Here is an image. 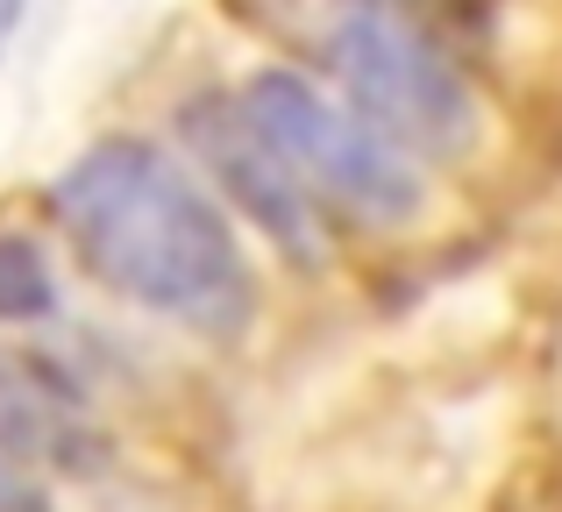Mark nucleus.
<instances>
[{
  "label": "nucleus",
  "mask_w": 562,
  "mask_h": 512,
  "mask_svg": "<svg viewBox=\"0 0 562 512\" xmlns=\"http://www.w3.org/2000/svg\"><path fill=\"white\" fill-rule=\"evenodd\" d=\"M65 242L108 292L192 334H243L257 314V271L221 200L143 136H108L50 185Z\"/></svg>",
  "instance_id": "1"
},
{
  "label": "nucleus",
  "mask_w": 562,
  "mask_h": 512,
  "mask_svg": "<svg viewBox=\"0 0 562 512\" xmlns=\"http://www.w3.org/2000/svg\"><path fill=\"white\" fill-rule=\"evenodd\" d=\"M321 65L342 100L413 157H463L484 136L477 86L406 14V0H335L321 22Z\"/></svg>",
  "instance_id": "2"
},
{
  "label": "nucleus",
  "mask_w": 562,
  "mask_h": 512,
  "mask_svg": "<svg viewBox=\"0 0 562 512\" xmlns=\"http://www.w3.org/2000/svg\"><path fill=\"white\" fill-rule=\"evenodd\" d=\"M249 122L263 128L285 171L300 179V193L314 200L328 221L349 228H406L427 207V179L413 164V150H398L378 122H363L349 100H328L314 79L271 65L243 86Z\"/></svg>",
  "instance_id": "3"
},
{
  "label": "nucleus",
  "mask_w": 562,
  "mask_h": 512,
  "mask_svg": "<svg viewBox=\"0 0 562 512\" xmlns=\"http://www.w3.org/2000/svg\"><path fill=\"white\" fill-rule=\"evenodd\" d=\"M186 143L200 150V164L214 171L221 193H228L285 257H321V242H328V214L300 193V179L285 171V157L263 143V128L249 122L243 93H235V100H192V107H186Z\"/></svg>",
  "instance_id": "4"
},
{
  "label": "nucleus",
  "mask_w": 562,
  "mask_h": 512,
  "mask_svg": "<svg viewBox=\"0 0 562 512\" xmlns=\"http://www.w3.org/2000/svg\"><path fill=\"white\" fill-rule=\"evenodd\" d=\"M0 448L14 463L29 456L71 463V448H86L79 391L57 385L43 363H0Z\"/></svg>",
  "instance_id": "5"
},
{
  "label": "nucleus",
  "mask_w": 562,
  "mask_h": 512,
  "mask_svg": "<svg viewBox=\"0 0 562 512\" xmlns=\"http://www.w3.org/2000/svg\"><path fill=\"white\" fill-rule=\"evenodd\" d=\"M57 314V271L36 236L0 228V328H29V320Z\"/></svg>",
  "instance_id": "6"
},
{
  "label": "nucleus",
  "mask_w": 562,
  "mask_h": 512,
  "mask_svg": "<svg viewBox=\"0 0 562 512\" xmlns=\"http://www.w3.org/2000/svg\"><path fill=\"white\" fill-rule=\"evenodd\" d=\"M0 512H50V505H43V491L29 485V470L8 456V448H0Z\"/></svg>",
  "instance_id": "7"
},
{
  "label": "nucleus",
  "mask_w": 562,
  "mask_h": 512,
  "mask_svg": "<svg viewBox=\"0 0 562 512\" xmlns=\"http://www.w3.org/2000/svg\"><path fill=\"white\" fill-rule=\"evenodd\" d=\"M22 14H29V0H0V50L14 43V29H22Z\"/></svg>",
  "instance_id": "8"
}]
</instances>
